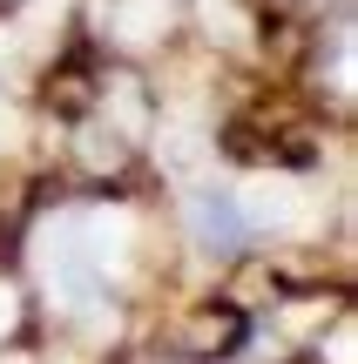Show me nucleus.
Wrapping results in <instances>:
<instances>
[{
  "label": "nucleus",
  "mask_w": 358,
  "mask_h": 364,
  "mask_svg": "<svg viewBox=\"0 0 358 364\" xmlns=\"http://www.w3.org/2000/svg\"><path fill=\"white\" fill-rule=\"evenodd\" d=\"M34 270L48 277L54 304L68 317H88L102 304V270L88 263V243H81V216H48L34 230Z\"/></svg>",
  "instance_id": "obj_1"
},
{
  "label": "nucleus",
  "mask_w": 358,
  "mask_h": 364,
  "mask_svg": "<svg viewBox=\"0 0 358 364\" xmlns=\"http://www.w3.org/2000/svg\"><path fill=\"white\" fill-rule=\"evenodd\" d=\"M237 209H243V223L278 230V236L318 223V196H311V182H298V176H251L237 189Z\"/></svg>",
  "instance_id": "obj_2"
},
{
  "label": "nucleus",
  "mask_w": 358,
  "mask_h": 364,
  "mask_svg": "<svg viewBox=\"0 0 358 364\" xmlns=\"http://www.w3.org/2000/svg\"><path fill=\"white\" fill-rule=\"evenodd\" d=\"M251 230L243 223V209H237V196H223V189H189V236H196V250H237V236Z\"/></svg>",
  "instance_id": "obj_3"
},
{
  "label": "nucleus",
  "mask_w": 358,
  "mask_h": 364,
  "mask_svg": "<svg viewBox=\"0 0 358 364\" xmlns=\"http://www.w3.org/2000/svg\"><path fill=\"white\" fill-rule=\"evenodd\" d=\"M81 243H88V263L102 277L129 270V243H135V216L129 209H88L81 216Z\"/></svg>",
  "instance_id": "obj_4"
},
{
  "label": "nucleus",
  "mask_w": 358,
  "mask_h": 364,
  "mask_svg": "<svg viewBox=\"0 0 358 364\" xmlns=\"http://www.w3.org/2000/svg\"><path fill=\"white\" fill-rule=\"evenodd\" d=\"M169 27V0H115V41L122 48H149Z\"/></svg>",
  "instance_id": "obj_5"
},
{
  "label": "nucleus",
  "mask_w": 358,
  "mask_h": 364,
  "mask_svg": "<svg viewBox=\"0 0 358 364\" xmlns=\"http://www.w3.org/2000/svg\"><path fill=\"white\" fill-rule=\"evenodd\" d=\"M162 169L169 176H183V182H196L203 176V162H210V142L196 135V122H176V129H162Z\"/></svg>",
  "instance_id": "obj_6"
},
{
  "label": "nucleus",
  "mask_w": 358,
  "mask_h": 364,
  "mask_svg": "<svg viewBox=\"0 0 358 364\" xmlns=\"http://www.w3.org/2000/svg\"><path fill=\"white\" fill-rule=\"evenodd\" d=\"M203 21H210L216 41H230V48H251V21H243L230 0H203Z\"/></svg>",
  "instance_id": "obj_7"
},
{
  "label": "nucleus",
  "mask_w": 358,
  "mask_h": 364,
  "mask_svg": "<svg viewBox=\"0 0 358 364\" xmlns=\"http://www.w3.org/2000/svg\"><path fill=\"white\" fill-rule=\"evenodd\" d=\"M115 122H122V129H142V102H135V88H129V81H115Z\"/></svg>",
  "instance_id": "obj_8"
},
{
  "label": "nucleus",
  "mask_w": 358,
  "mask_h": 364,
  "mask_svg": "<svg viewBox=\"0 0 358 364\" xmlns=\"http://www.w3.org/2000/svg\"><path fill=\"white\" fill-rule=\"evenodd\" d=\"M352 351H358V331H352V324H338V331H332V364H358Z\"/></svg>",
  "instance_id": "obj_9"
},
{
  "label": "nucleus",
  "mask_w": 358,
  "mask_h": 364,
  "mask_svg": "<svg viewBox=\"0 0 358 364\" xmlns=\"http://www.w3.org/2000/svg\"><path fill=\"white\" fill-rule=\"evenodd\" d=\"M81 142H88V149H81V156H88V162H115V142H102V129H88V135H81Z\"/></svg>",
  "instance_id": "obj_10"
},
{
  "label": "nucleus",
  "mask_w": 358,
  "mask_h": 364,
  "mask_svg": "<svg viewBox=\"0 0 358 364\" xmlns=\"http://www.w3.org/2000/svg\"><path fill=\"white\" fill-rule=\"evenodd\" d=\"M21 135V115H14V102H0V142H14Z\"/></svg>",
  "instance_id": "obj_11"
},
{
  "label": "nucleus",
  "mask_w": 358,
  "mask_h": 364,
  "mask_svg": "<svg viewBox=\"0 0 358 364\" xmlns=\"http://www.w3.org/2000/svg\"><path fill=\"white\" fill-rule=\"evenodd\" d=\"M7 331H14V290L0 284V338H7Z\"/></svg>",
  "instance_id": "obj_12"
},
{
  "label": "nucleus",
  "mask_w": 358,
  "mask_h": 364,
  "mask_svg": "<svg viewBox=\"0 0 358 364\" xmlns=\"http://www.w3.org/2000/svg\"><path fill=\"white\" fill-rule=\"evenodd\" d=\"M7 54H14V41H7V27H0V68H7Z\"/></svg>",
  "instance_id": "obj_13"
},
{
  "label": "nucleus",
  "mask_w": 358,
  "mask_h": 364,
  "mask_svg": "<svg viewBox=\"0 0 358 364\" xmlns=\"http://www.w3.org/2000/svg\"><path fill=\"white\" fill-rule=\"evenodd\" d=\"M0 364H34V358H0Z\"/></svg>",
  "instance_id": "obj_14"
}]
</instances>
